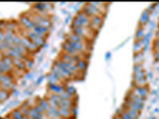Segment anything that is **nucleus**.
I'll return each instance as SVG.
<instances>
[{"label":"nucleus","mask_w":159,"mask_h":119,"mask_svg":"<svg viewBox=\"0 0 159 119\" xmlns=\"http://www.w3.org/2000/svg\"><path fill=\"white\" fill-rule=\"evenodd\" d=\"M154 48L156 49V51L159 50V39H156L154 42Z\"/></svg>","instance_id":"nucleus-28"},{"label":"nucleus","mask_w":159,"mask_h":119,"mask_svg":"<svg viewBox=\"0 0 159 119\" xmlns=\"http://www.w3.org/2000/svg\"><path fill=\"white\" fill-rule=\"evenodd\" d=\"M62 52L70 55V56H73V57L77 58L78 60H80V59H88V55L82 54V53H81V52L77 51L76 49H74L67 41H65L62 44Z\"/></svg>","instance_id":"nucleus-3"},{"label":"nucleus","mask_w":159,"mask_h":119,"mask_svg":"<svg viewBox=\"0 0 159 119\" xmlns=\"http://www.w3.org/2000/svg\"><path fill=\"white\" fill-rule=\"evenodd\" d=\"M36 101H37L38 104L44 109L45 112H47L49 109H50V104H49V101L47 98H38V99H36Z\"/></svg>","instance_id":"nucleus-14"},{"label":"nucleus","mask_w":159,"mask_h":119,"mask_svg":"<svg viewBox=\"0 0 159 119\" xmlns=\"http://www.w3.org/2000/svg\"><path fill=\"white\" fill-rule=\"evenodd\" d=\"M147 84H148V81H147V78H141V79H139V81H133V84H132V86L133 87H141V86H147Z\"/></svg>","instance_id":"nucleus-17"},{"label":"nucleus","mask_w":159,"mask_h":119,"mask_svg":"<svg viewBox=\"0 0 159 119\" xmlns=\"http://www.w3.org/2000/svg\"><path fill=\"white\" fill-rule=\"evenodd\" d=\"M48 84H63V81L57 77L56 75L54 74L53 72H50L48 75Z\"/></svg>","instance_id":"nucleus-11"},{"label":"nucleus","mask_w":159,"mask_h":119,"mask_svg":"<svg viewBox=\"0 0 159 119\" xmlns=\"http://www.w3.org/2000/svg\"><path fill=\"white\" fill-rule=\"evenodd\" d=\"M82 10L84 11V12H85L88 16L91 17V18H93L94 16H103V15L102 12H100V9L94 7V6L91 4V3H87V4H85L84 5V8H82Z\"/></svg>","instance_id":"nucleus-4"},{"label":"nucleus","mask_w":159,"mask_h":119,"mask_svg":"<svg viewBox=\"0 0 159 119\" xmlns=\"http://www.w3.org/2000/svg\"><path fill=\"white\" fill-rule=\"evenodd\" d=\"M33 67H34V61H33L32 59H30V57L27 58L26 61H25V69H26V71H30V69H32Z\"/></svg>","instance_id":"nucleus-22"},{"label":"nucleus","mask_w":159,"mask_h":119,"mask_svg":"<svg viewBox=\"0 0 159 119\" xmlns=\"http://www.w3.org/2000/svg\"><path fill=\"white\" fill-rule=\"evenodd\" d=\"M145 37V32H144V28L143 27H138L137 31L135 33V41H140V40H143Z\"/></svg>","instance_id":"nucleus-16"},{"label":"nucleus","mask_w":159,"mask_h":119,"mask_svg":"<svg viewBox=\"0 0 159 119\" xmlns=\"http://www.w3.org/2000/svg\"><path fill=\"white\" fill-rule=\"evenodd\" d=\"M133 52H134V54L140 53V52H144V42H143V40L134 42Z\"/></svg>","instance_id":"nucleus-12"},{"label":"nucleus","mask_w":159,"mask_h":119,"mask_svg":"<svg viewBox=\"0 0 159 119\" xmlns=\"http://www.w3.org/2000/svg\"><path fill=\"white\" fill-rule=\"evenodd\" d=\"M123 109L125 111L127 112L128 114L130 115L131 117H132L133 119H135V118H137L139 116V114H140V112H138V111H135V110H132V109H129V108H124L123 107Z\"/></svg>","instance_id":"nucleus-23"},{"label":"nucleus","mask_w":159,"mask_h":119,"mask_svg":"<svg viewBox=\"0 0 159 119\" xmlns=\"http://www.w3.org/2000/svg\"><path fill=\"white\" fill-rule=\"evenodd\" d=\"M76 67L78 68V69L82 74H85V71L88 69V59H80L77 61Z\"/></svg>","instance_id":"nucleus-9"},{"label":"nucleus","mask_w":159,"mask_h":119,"mask_svg":"<svg viewBox=\"0 0 159 119\" xmlns=\"http://www.w3.org/2000/svg\"><path fill=\"white\" fill-rule=\"evenodd\" d=\"M6 40H5V34H4V32L3 31H1V30H0V42H5Z\"/></svg>","instance_id":"nucleus-27"},{"label":"nucleus","mask_w":159,"mask_h":119,"mask_svg":"<svg viewBox=\"0 0 159 119\" xmlns=\"http://www.w3.org/2000/svg\"><path fill=\"white\" fill-rule=\"evenodd\" d=\"M66 85L64 84H49L47 85L49 93H55V94H61L65 90Z\"/></svg>","instance_id":"nucleus-6"},{"label":"nucleus","mask_w":159,"mask_h":119,"mask_svg":"<svg viewBox=\"0 0 159 119\" xmlns=\"http://www.w3.org/2000/svg\"><path fill=\"white\" fill-rule=\"evenodd\" d=\"M9 94H10V92H9V91L3 89V88H0V102H1V101H5L6 99H8Z\"/></svg>","instance_id":"nucleus-20"},{"label":"nucleus","mask_w":159,"mask_h":119,"mask_svg":"<svg viewBox=\"0 0 159 119\" xmlns=\"http://www.w3.org/2000/svg\"><path fill=\"white\" fill-rule=\"evenodd\" d=\"M103 23V16H94L91 18V29L94 30V32L97 33L100 31V27Z\"/></svg>","instance_id":"nucleus-5"},{"label":"nucleus","mask_w":159,"mask_h":119,"mask_svg":"<svg viewBox=\"0 0 159 119\" xmlns=\"http://www.w3.org/2000/svg\"><path fill=\"white\" fill-rule=\"evenodd\" d=\"M71 32L75 33L76 35H79L81 37L85 38L90 42H93L96 38L97 33L94 30L91 29V27H80V28H71Z\"/></svg>","instance_id":"nucleus-2"},{"label":"nucleus","mask_w":159,"mask_h":119,"mask_svg":"<svg viewBox=\"0 0 159 119\" xmlns=\"http://www.w3.org/2000/svg\"><path fill=\"white\" fill-rule=\"evenodd\" d=\"M3 63L4 64H6L8 67H10L11 69H15L14 68V63H13V59H12L11 57H9V56H5L4 57V59H3V61H2Z\"/></svg>","instance_id":"nucleus-21"},{"label":"nucleus","mask_w":159,"mask_h":119,"mask_svg":"<svg viewBox=\"0 0 159 119\" xmlns=\"http://www.w3.org/2000/svg\"><path fill=\"white\" fill-rule=\"evenodd\" d=\"M91 26V17H88L87 13L82 10L79 11L77 15L73 18L71 23V28H80V27H90Z\"/></svg>","instance_id":"nucleus-1"},{"label":"nucleus","mask_w":159,"mask_h":119,"mask_svg":"<svg viewBox=\"0 0 159 119\" xmlns=\"http://www.w3.org/2000/svg\"><path fill=\"white\" fill-rule=\"evenodd\" d=\"M150 12L148 10H144L141 14V17L139 19V27H144L146 24L148 23L149 19H150Z\"/></svg>","instance_id":"nucleus-10"},{"label":"nucleus","mask_w":159,"mask_h":119,"mask_svg":"<svg viewBox=\"0 0 159 119\" xmlns=\"http://www.w3.org/2000/svg\"><path fill=\"white\" fill-rule=\"evenodd\" d=\"M156 38L159 39V29L157 30V32H156Z\"/></svg>","instance_id":"nucleus-32"},{"label":"nucleus","mask_w":159,"mask_h":119,"mask_svg":"<svg viewBox=\"0 0 159 119\" xmlns=\"http://www.w3.org/2000/svg\"><path fill=\"white\" fill-rule=\"evenodd\" d=\"M0 51H1V52L6 51V49H5V47H4V44H3L2 42H0Z\"/></svg>","instance_id":"nucleus-29"},{"label":"nucleus","mask_w":159,"mask_h":119,"mask_svg":"<svg viewBox=\"0 0 159 119\" xmlns=\"http://www.w3.org/2000/svg\"><path fill=\"white\" fill-rule=\"evenodd\" d=\"M65 90L67 91V92H69L70 94H71L72 96H76V89L74 86H72V85H66L65 86Z\"/></svg>","instance_id":"nucleus-24"},{"label":"nucleus","mask_w":159,"mask_h":119,"mask_svg":"<svg viewBox=\"0 0 159 119\" xmlns=\"http://www.w3.org/2000/svg\"><path fill=\"white\" fill-rule=\"evenodd\" d=\"M23 116H24V115L21 113V111L18 108L17 109H13L12 112L10 113V117L13 118V119H22Z\"/></svg>","instance_id":"nucleus-18"},{"label":"nucleus","mask_w":159,"mask_h":119,"mask_svg":"<svg viewBox=\"0 0 159 119\" xmlns=\"http://www.w3.org/2000/svg\"><path fill=\"white\" fill-rule=\"evenodd\" d=\"M132 92L135 94V95L141 97V98L145 99L147 97L148 93H149V89L147 86H141V87H133L132 88Z\"/></svg>","instance_id":"nucleus-7"},{"label":"nucleus","mask_w":159,"mask_h":119,"mask_svg":"<svg viewBox=\"0 0 159 119\" xmlns=\"http://www.w3.org/2000/svg\"><path fill=\"white\" fill-rule=\"evenodd\" d=\"M142 71H144V69H143V65H134L133 74H136V72H142Z\"/></svg>","instance_id":"nucleus-26"},{"label":"nucleus","mask_w":159,"mask_h":119,"mask_svg":"<svg viewBox=\"0 0 159 119\" xmlns=\"http://www.w3.org/2000/svg\"><path fill=\"white\" fill-rule=\"evenodd\" d=\"M59 114L63 119H70L72 117V110H67V109L59 108Z\"/></svg>","instance_id":"nucleus-15"},{"label":"nucleus","mask_w":159,"mask_h":119,"mask_svg":"<svg viewBox=\"0 0 159 119\" xmlns=\"http://www.w3.org/2000/svg\"><path fill=\"white\" fill-rule=\"evenodd\" d=\"M3 59H4V54H3V52L0 51V62L3 61Z\"/></svg>","instance_id":"nucleus-31"},{"label":"nucleus","mask_w":159,"mask_h":119,"mask_svg":"<svg viewBox=\"0 0 159 119\" xmlns=\"http://www.w3.org/2000/svg\"><path fill=\"white\" fill-rule=\"evenodd\" d=\"M33 108H34V109H35V110L38 112V113H39V114H46V112H45V110H44V109H43V108L41 107V106H40V105L38 104V103H37V102H36V103H35V104H34V106H33Z\"/></svg>","instance_id":"nucleus-25"},{"label":"nucleus","mask_w":159,"mask_h":119,"mask_svg":"<svg viewBox=\"0 0 159 119\" xmlns=\"http://www.w3.org/2000/svg\"><path fill=\"white\" fill-rule=\"evenodd\" d=\"M58 59H60L61 61H63V62H65V63L72 64V65H76V64H77V61H78L77 58L70 56V55L64 53V52H61Z\"/></svg>","instance_id":"nucleus-8"},{"label":"nucleus","mask_w":159,"mask_h":119,"mask_svg":"<svg viewBox=\"0 0 159 119\" xmlns=\"http://www.w3.org/2000/svg\"><path fill=\"white\" fill-rule=\"evenodd\" d=\"M144 78H146V72H145V71H142V72H136V74H133L132 81H139V79Z\"/></svg>","instance_id":"nucleus-19"},{"label":"nucleus","mask_w":159,"mask_h":119,"mask_svg":"<svg viewBox=\"0 0 159 119\" xmlns=\"http://www.w3.org/2000/svg\"><path fill=\"white\" fill-rule=\"evenodd\" d=\"M154 57H155V59H156L157 61H159V50H157L154 53Z\"/></svg>","instance_id":"nucleus-30"},{"label":"nucleus","mask_w":159,"mask_h":119,"mask_svg":"<svg viewBox=\"0 0 159 119\" xmlns=\"http://www.w3.org/2000/svg\"><path fill=\"white\" fill-rule=\"evenodd\" d=\"M144 61V52L134 54L133 57V63L134 65H142V62Z\"/></svg>","instance_id":"nucleus-13"}]
</instances>
